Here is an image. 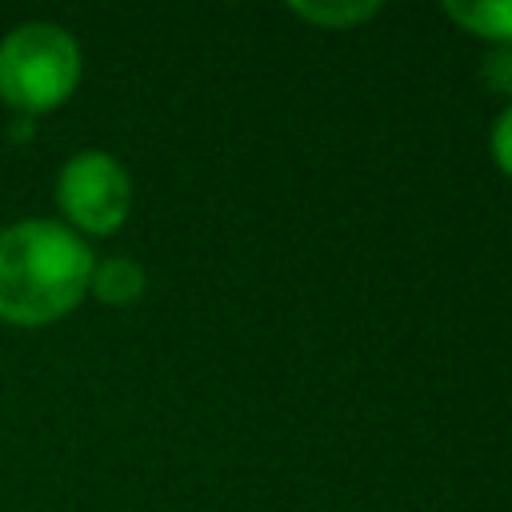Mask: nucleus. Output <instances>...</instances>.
Here are the masks:
<instances>
[{
	"label": "nucleus",
	"instance_id": "nucleus-1",
	"mask_svg": "<svg viewBox=\"0 0 512 512\" xmlns=\"http://www.w3.org/2000/svg\"><path fill=\"white\" fill-rule=\"evenodd\" d=\"M92 280L88 244L52 220H24L0 232V316L44 324L64 316Z\"/></svg>",
	"mask_w": 512,
	"mask_h": 512
},
{
	"label": "nucleus",
	"instance_id": "nucleus-2",
	"mask_svg": "<svg viewBox=\"0 0 512 512\" xmlns=\"http://www.w3.org/2000/svg\"><path fill=\"white\" fill-rule=\"evenodd\" d=\"M80 80V48L56 24H20L0 40V96L24 112L60 104Z\"/></svg>",
	"mask_w": 512,
	"mask_h": 512
},
{
	"label": "nucleus",
	"instance_id": "nucleus-3",
	"mask_svg": "<svg viewBox=\"0 0 512 512\" xmlns=\"http://www.w3.org/2000/svg\"><path fill=\"white\" fill-rule=\"evenodd\" d=\"M60 204L84 232H112L132 204L128 172L108 152H80L60 172Z\"/></svg>",
	"mask_w": 512,
	"mask_h": 512
},
{
	"label": "nucleus",
	"instance_id": "nucleus-4",
	"mask_svg": "<svg viewBox=\"0 0 512 512\" xmlns=\"http://www.w3.org/2000/svg\"><path fill=\"white\" fill-rule=\"evenodd\" d=\"M444 16L472 36L512 48V0H444Z\"/></svg>",
	"mask_w": 512,
	"mask_h": 512
},
{
	"label": "nucleus",
	"instance_id": "nucleus-5",
	"mask_svg": "<svg viewBox=\"0 0 512 512\" xmlns=\"http://www.w3.org/2000/svg\"><path fill=\"white\" fill-rule=\"evenodd\" d=\"M88 284L96 288L100 300L128 304V300H136L144 292V268L136 260H128V256H112L104 264H92V280Z\"/></svg>",
	"mask_w": 512,
	"mask_h": 512
},
{
	"label": "nucleus",
	"instance_id": "nucleus-6",
	"mask_svg": "<svg viewBox=\"0 0 512 512\" xmlns=\"http://www.w3.org/2000/svg\"><path fill=\"white\" fill-rule=\"evenodd\" d=\"M296 16L320 24V28H352L360 20H372L380 12V4H356V0H344V4H292Z\"/></svg>",
	"mask_w": 512,
	"mask_h": 512
},
{
	"label": "nucleus",
	"instance_id": "nucleus-7",
	"mask_svg": "<svg viewBox=\"0 0 512 512\" xmlns=\"http://www.w3.org/2000/svg\"><path fill=\"white\" fill-rule=\"evenodd\" d=\"M480 80H484L496 96H512V48L492 44V52L480 60Z\"/></svg>",
	"mask_w": 512,
	"mask_h": 512
},
{
	"label": "nucleus",
	"instance_id": "nucleus-8",
	"mask_svg": "<svg viewBox=\"0 0 512 512\" xmlns=\"http://www.w3.org/2000/svg\"><path fill=\"white\" fill-rule=\"evenodd\" d=\"M492 160H496V168L504 172V176H512V100L504 104V112L496 116V124H492Z\"/></svg>",
	"mask_w": 512,
	"mask_h": 512
}]
</instances>
